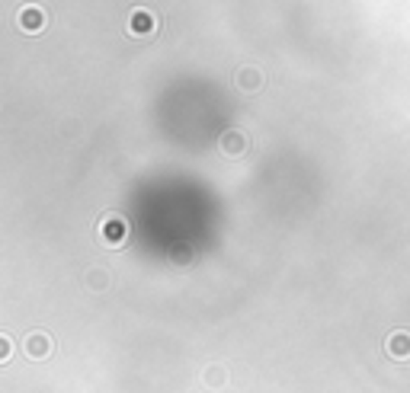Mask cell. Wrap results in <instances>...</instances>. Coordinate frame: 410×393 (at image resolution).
Wrapping results in <instances>:
<instances>
[{"label": "cell", "instance_id": "6", "mask_svg": "<svg viewBox=\"0 0 410 393\" xmlns=\"http://www.w3.org/2000/svg\"><path fill=\"white\" fill-rule=\"evenodd\" d=\"M385 352L395 358V362H407V358H410V333H407V329H395V333L388 336V339H385Z\"/></svg>", "mask_w": 410, "mask_h": 393}, {"label": "cell", "instance_id": "9", "mask_svg": "<svg viewBox=\"0 0 410 393\" xmlns=\"http://www.w3.org/2000/svg\"><path fill=\"white\" fill-rule=\"evenodd\" d=\"M87 288H90V291H106L109 288V272L106 269H90V272H87Z\"/></svg>", "mask_w": 410, "mask_h": 393}, {"label": "cell", "instance_id": "2", "mask_svg": "<svg viewBox=\"0 0 410 393\" xmlns=\"http://www.w3.org/2000/svg\"><path fill=\"white\" fill-rule=\"evenodd\" d=\"M23 352L32 358V362H45V358L55 352V339L48 333H42V329H32V333L23 339Z\"/></svg>", "mask_w": 410, "mask_h": 393}, {"label": "cell", "instance_id": "7", "mask_svg": "<svg viewBox=\"0 0 410 393\" xmlns=\"http://www.w3.org/2000/svg\"><path fill=\"white\" fill-rule=\"evenodd\" d=\"M247 151V135L237 128H228L221 135V154H228V157H241Z\"/></svg>", "mask_w": 410, "mask_h": 393}, {"label": "cell", "instance_id": "4", "mask_svg": "<svg viewBox=\"0 0 410 393\" xmlns=\"http://www.w3.org/2000/svg\"><path fill=\"white\" fill-rule=\"evenodd\" d=\"M234 84L241 87L243 93H257V90H263L266 74L257 68V64H243V68L234 71Z\"/></svg>", "mask_w": 410, "mask_h": 393}, {"label": "cell", "instance_id": "3", "mask_svg": "<svg viewBox=\"0 0 410 393\" xmlns=\"http://www.w3.org/2000/svg\"><path fill=\"white\" fill-rule=\"evenodd\" d=\"M99 237L106 246H122L125 237H129V224L119 218V214H106V218L99 221Z\"/></svg>", "mask_w": 410, "mask_h": 393}, {"label": "cell", "instance_id": "10", "mask_svg": "<svg viewBox=\"0 0 410 393\" xmlns=\"http://www.w3.org/2000/svg\"><path fill=\"white\" fill-rule=\"evenodd\" d=\"M10 355H13V339L3 333L0 336V362H10Z\"/></svg>", "mask_w": 410, "mask_h": 393}, {"label": "cell", "instance_id": "8", "mask_svg": "<svg viewBox=\"0 0 410 393\" xmlns=\"http://www.w3.org/2000/svg\"><path fill=\"white\" fill-rule=\"evenodd\" d=\"M225 380H228V371L221 368V364H208V368L202 371V384H205V387H212V390L225 387Z\"/></svg>", "mask_w": 410, "mask_h": 393}, {"label": "cell", "instance_id": "5", "mask_svg": "<svg viewBox=\"0 0 410 393\" xmlns=\"http://www.w3.org/2000/svg\"><path fill=\"white\" fill-rule=\"evenodd\" d=\"M16 26H20L23 32H32V36H36V32L45 29V10L36 7V3H29V7L20 10V16H16Z\"/></svg>", "mask_w": 410, "mask_h": 393}, {"label": "cell", "instance_id": "1", "mask_svg": "<svg viewBox=\"0 0 410 393\" xmlns=\"http://www.w3.org/2000/svg\"><path fill=\"white\" fill-rule=\"evenodd\" d=\"M157 13H151L148 7H135L129 13V23H125V32L129 36H135V38H148V36H154L157 32Z\"/></svg>", "mask_w": 410, "mask_h": 393}]
</instances>
